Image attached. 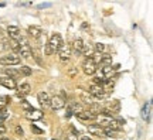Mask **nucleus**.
<instances>
[{
	"instance_id": "obj_1",
	"label": "nucleus",
	"mask_w": 153,
	"mask_h": 140,
	"mask_svg": "<svg viewBox=\"0 0 153 140\" xmlns=\"http://www.w3.org/2000/svg\"><path fill=\"white\" fill-rule=\"evenodd\" d=\"M17 41H19V53H20V55L26 59L30 58L31 57V47H30L28 41L23 37H20Z\"/></svg>"
},
{
	"instance_id": "obj_2",
	"label": "nucleus",
	"mask_w": 153,
	"mask_h": 140,
	"mask_svg": "<svg viewBox=\"0 0 153 140\" xmlns=\"http://www.w3.org/2000/svg\"><path fill=\"white\" fill-rule=\"evenodd\" d=\"M98 70V67L97 64L94 62V58H87L84 61V64H82V71H84V74L85 75H94L95 72Z\"/></svg>"
},
{
	"instance_id": "obj_3",
	"label": "nucleus",
	"mask_w": 153,
	"mask_h": 140,
	"mask_svg": "<svg viewBox=\"0 0 153 140\" xmlns=\"http://www.w3.org/2000/svg\"><path fill=\"white\" fill-rule=\"evenodd\" d=\"M20 57L16 54H10V55H4L0 58V65H7V67H11V65H19L20 64Z\"/></svg>"
},
{
	"instance_id": "obj_4",
	"label": "nucleus",
	"mask_w": 153,
	"mask_h": 140,
	"mask_svg": "<svg viewBox=\"0 0 153 140\" xmlns=\"http://www.w3.org/2000/svg\"><path fill=\"white\" fill-rule=\"evenodd\" d=\"M47 44H48L50 47H51V50L55 53V51H58L60 47L62 45V38H61L60 34H57V33H55V34H53V36L50 37V41Z\"/></svg>"
},
{
	"instance_id": "obj_5",
	"label": "nucleus",
	"mask_w": 153,
	"mask_h": 140,
	"mask_svg": "<svg viewBox=\"0 0 153 140\" xmlns=\"http://www.w3.org/2000/svg\"><path fill=\"white\" fill-rule=\"evenodd\" d=\"M88 93L91 95L92 98H97V99H102V98L105 96V91L102 86L99 85H91L89 86V91H88Z\"/></svg>"
},
{
	"instance_id": "obj_6",
	"label": "nucleus",
	"mask_w": 153,
	"mask_h": 140,
	"mask_svg": "<svg viewBox=\"0 0 153 140\" xmlns=\"http://www.w3.org/2000/svg\"><path fill=\"white\" fill-rule=\"evenodd\" d=\"M50 106L54 109V110H60V109H62L65 106V101L61 96H57V95H55V96L50 98Z\"/></svg>"
},
{
	"instance_id": "obj_7",
	"label": "nucleus",
	"mask_w": 153,
	"mask_h": 140,
	"mask_svg": "<svg viewBox=\"0 0 153 140\" xmlns=\"http://www.w3.org/2000/svg\"><path fill=\"white\" fill-rule=\"evenodd\" d=\"M58 55H60V59L62 62L68 61L70 57H71V47L67 45V44H62L60 47V50H58Z\"/></svg>"
},
{
	"instance_id": "obj_8",
	"label": "nucleus",
	"mask_w": 153,
	"mask_h": 140,
	"mask_svg": "<svg viewBox=\"0 0 153 140\" xmlns=\"http://www.w3.org/2000/svg\"><path fill=\"white\" fill-rule=\"evenodd\" d=\"M88 132H89V135L98 136V137H102V136H105L104 127H102V126H99L98 123L89 124V126H88Z\"/></svg>"
},
{
	"instance_id": "obj_9",
	"label": "nucleus",
	"mask_w": 153,
	"mask_h": 140,
	"mask_svg": "<svg viewBox=\"0 0 153 140\" xmlns=\"http://www.w3.org/2000/svg\"><path fill=\"white\" fill-rule=\"evenodd\" d=\"M7 34H9L10 40H19L20 36H22V31L17 26H9L7 27Z\"/></svg>"
},
{
	"instance_id": "obj_10",
	"label": "nucleus",
	"mask_w": 153,
	"mask_h": 140,
	"mask_svg": "<svg viewBox=\"0 0 153 140\" xmlns=\"http://www.w3.org/2000/svg\"><path fill=\"white\" fill-rule=\"evenodd\" d=\"M38 102H40V105L43 106V108H48L50 106V95L47 93V92H38Z\"/></svg>"
},
{
	"instance_id": "obj_11",
	"label": "nucleus",
	"mask_w": 153,
	"mask_h": 140,
	"mask_svg": "<svg viewBox=\"0 0 153 140\" xmlns=\"http://www.w3.org/2000/svg\"><path fill=\"white\" fill-rule=\"evenodd\" d=\"M26 118L28 120H40V119L43 118V112L38 110V109H31V110L26 112Z\"/></svg>"
},
{
	"instance_id": "obj_12",
	"label": "nucleus",
	"mask_w": 153,
	"mask_h": 140,
	"mask_svg": "<svg viewBox=\"0 0 153 140\" xmlns=\"http://www.w3.org/2000/svg\"><path fill=\"white\" fill-rule=\"evenodd\" d=\"M84 47H85V44H84V41H82V38H76V40H74L72 48H74V53H75L76 55H81L82 54Z\"/></svg>"
},
{
	"instance_id": "obj_13",
	"label": "nucleus",
	"mask_w": 153,
	"mask_h": 140,
	"mask_svg": "<svg viewBox=\"0 0 153 140\" xmlns=\"http://www.w3.org/2000/svg\"><path fill=\"white\" fill-rule=\"evenodd\" d=\"M0 85L6 86L7 89H16L17 88V84L14 79H11V78H7V76H4V78H0Z\"/></svg>"
},
{
	"instance_id": "obj_14",
	"label": "nucleus",
	"mask_w": 153,
	"mask_h": 140,
	"mask_svg": "<svg viewBox=\"0 0 153 140\" xmlns=\"http://www.w3.org/2000/svg\"><path fill=\"white\" fill-rule=\"evenodd\" d=\"M150 106H152V103L146 102L143 105V109H142V118L146 123H150Z\"/></svg>"
},
{
	"instance_id": "obj_15",
	"label": "nucleus",
	"mask_w": 153,
	"mask_h": 140,
	"mask_svg": "<svg viewBox=\"0 0 153 140\" xmlns=\"http://www.w3.org/2000/svg\"><path fill=\"white\" fill-rule=\"evenodd\" d=\"M30 92H31V86L28 85V84H23V85L19 88V91H17V96L23 99L24 96H27Z\"/></svg>"
},
{
	"instance_id": "obj_16",
	"label": "nucleus",
	"mask_w": 153,
	"mask_h": 140,
	"mask_svg": "<svg viewBox=\"0 0 153 140\" xmlns=\"http://www.w3.org/2000/svg\"><path fill=\"white\" fill-rule=\"evenodd\" d=\"M27 33H28V36H31L33 38H40L41 34H43V30L40 27H37V26H30Z\"/></svg>"
},
{
	"instance_id": "obj_17",
	"label": "nucleus",
	"mask_w": 153,
	"mask_h": 140,
	"mask_svg": "<svg viewBox=\"0 0 153 140\" xmlns=\"http://www.w3.org/2000/svg\"><path fill=\"white\" fill-rule=\"evenodd\" d=\"M89 113H92V115H95L97 118H98V115H101V112H102V106L99 105V103H95L94 102L92 105H89L87 109Z\"/></svg>"
},
{
	"instance_id": "obj_18",
	"label": "nucleus",
	"mask_w": 153,
	"mask_h": 140,
	"mask_svg": "<svg viewBox=\"0 0 153 140\" xmlns=\"http://www.w3.org/2000/svg\"><path fill=\"white\" fill-rule=\"evenodd\" d=\"M75 116L79 119V120H94V119H97V116H95V115L89 113L88 110H82L81 113H76Z\"/></svg>"
},
{
	"instance_id": "obj_19",
	"label": "nucleus",
	"mask_w": 153,
	"mask_h": 140,
	"mask_svg": "<svg viewBox=\"0 0 153 140\" xmlns=\"http://www.w3.org/2000/svg\"><path fill=\"white\" fill-rule=\"evenodd\" d=\"M81 101H82V103H85V105H92L94 103V98L88 93L87 91H81Z\"/></svg>"
},
{
	"instance_id": "obj_20",
	"label": "nucleus",
	"mask_w": 153,
	"mask_h": 140,
	"mask_svg": "<svg viewBox=\"0 0 153 140\" xmlns=\"http://www.w3.org/2000/svg\"><path fill=\"white\" fill-rule=\"evenodd\" d=\"M4 74L7 78H11V79H14L16 81L17 78L20 76V74H19V71L17 70H13V68H6L4 70Z\"/></svg>"
},
{
	"instance_id": "obj_21",
	"label": "nucleus",
	"mask_w": 153,
	"mask_h": 140,
	"mask_svg": "<svg viewBox=\"0 0 153 140\" xmlns=\"http://www.w3.org/2000/svg\"><path fill=\"white\" fill-rule=\"evenodd\" d=\"M70 109H71L72 115H76V113H81L82 110H84V108H82V105H81V103H78V102H72L71 105H70Z\"/></svg>"
},
{
	"instance_id": "obj_22",
	"label": "nucleus",
	"mask_w": 153,
	"mask_h": 140,
	"mask_svg": "<svg viewBox=\"0 0 153 140\" xmlns=\"http://www.w3.org/2000/svg\"><path fill=\"white\" fill-rule=\"evenodd\" d=\"M17 71H19V74H20V75H24V76H30L31 74H33L31 68H30V67H27V65H22V67H20Z\"/></svg>"
},
{
	"instance_id": "obj_23",
	"label": "nucleus",
	"mask_w": 153,
	"mask_h": 140,
	"mask_svg": "<svg viewBox=\"0 0 153 140\" xmlns=\"http://www.w3.org/2000/svg\"><path fill=\"white\" fill-rule=\"evenodd\" d=\"M106 108L109 109V110H112V112L116 115V113L119 112V109H120V105H119V102L118 101H112V102H109L108 103V106Z\"/></svg>"
},
{
	"instance_id": "obj_24",
	"label": "nucleus",
	"mask_w": 153,
	"mask_h": 140,
	"mask_svg": "<svg viewBox=\"0 0 153 140\" xmlns=\"http://www.w3.org/2000/svg\"><path fill=\"white\" fill-rule=\"evenodd\" d=\"M104 132H105V136H109V137H119L122 135L119 130H112V129H108V127H104Z\"/></svg>"
},
{
	"instance_id": "obj_25",
	"label": "nucleus",
	"mask_w": 153,
	"mask_h": 140,
	"mask_svg": "<svg viewBox=\"0 0 153 140\" xmlns=\"http://www.w3.org/2000/svg\"><path fill=\"white\" fill-rule=\"evenodd\" d=\"M101 72H102V76H104L105 79H108L106 76H109L112 72H114V70H112V67L111 65H104L102 68H101Z\"/></svg>"
},
{
	"instance_id": "obj_26",
	"label": "nucleus",
	"mask_w": 153,
	"mask_h": 140,
	"mask_svg": "<svg viewBox=\"0 0 153 140\" xmlns=\"http://www.w3.org/2000/svg\"><path fill=\"white\" fill-rule=\"evenodd\" d=\"M112 62V57L108 54H101V61H99V64L101 65H109Z\"/></svg>"
},
{
	"instance_id": "obj_27",
	"label": "nucleus",
	"mask_w": 153,
	"mask_h": 140,
	"mask_svg": "<svg viewBox=\"0 0 153 140\" xmlns=\"http://www.w3.org/2000/svg\"><path fill=\"white\" fill-rule=\"evenodd\" d=\"M31 55H33L34 59L37 61V64H40V65L44 64L43 59H41V54H40V51H38V50H31Z\"/></svg>"
},
{
	"instance_id": "obj_28",
	"label": "nucleus",
	"mask_w": 153,
	"mask_h": 140,
	"mask_svg": "<svg viewBox=\"0 0 153 140\" xmlns=\"http://www.w3.org/2000/svg\"><path fill=\"white\" fill-rule=\"evenodd\" d=\"M82 54L85 55L87 58H94V50L91 48V47L85 45V47H84V51H82Z\"/></svg>"
},
{
	"instance_id": "obj_29",
	"label": "nucleus",
	"mask_w": 153,
	"mask_h": 140,
	"mask_svg": "<svg viewBox=\"0 0 153 140\" xmlns=\"http://www.w3.org/2000/svg\"><path fill=\"white\" fill-rule=\"evenodd\" d=\"M10 98L9 96H4V95H0V106H1V108H4L6 105H9V103H10Z\"/></svg>"
},
{
	"instance_id": "obj_30",
	"label": "nucleus",
	"mask_w": 153,
	"mask_h": 140,
	"mask_svg": "<svg viewBox=\"0 0 153 140\" xmlns=\"http://www.w3.org/2000/svg\"><path fill=\"white\" fill-rule=\"evenodd\" d=\"M9 48L19 51V41L17 40H9Z\"/></svg>"
},
{
	"instance_id": "obj_31",
	"label": "nucleus",
	"mask_w": 153,
	"mask_h": 140,
	"mask_svg": "<svg viewBox=\"0 0 153 140\" xmlns=\"http://www.w3.org/2000/svg\"><path fill=\"white\" fill-rule=\"evenodd\" d=\"M94 48H95V51H97L98 54H102V53L105 51V45H104V44H101V43H97Z\"/></svg>"
},
{
	"instance_id": "obj_32",
	"label": "nucleus",
	"mask_w": 153,
	"mask_h": 140,
	"mask_svg": "<svg viewBox=\"0 0 153 140\" xmlns=\"http://www.w3.org/2000/svg\"><path fill=\"white\" fill-rule=\"evenodd\" d=\"M30 129H31V132H33V133H36V135H43V133H44L43 129L37 127L36 124H31V126H30Z\"/></svg>"
},
{
	"instance_id": "obj_33",
	"label": "nucleus",
	"mask_w": 153,
	"mask_h": 140,
	"mask_svg": "<svg viewBox=\"0 0 153 140\" xmlns=\"http://www.w3.org/2000/svg\"><path fill=\"white\" fill-rule=\"evenodd\" d=\"M22 106H23V109H24L26 112H28V110H31V109H33V106H31L27 101H22Z\"/></svg>"
},
{
	"instance_id": "obj_34",
	"label": "nucleus",
	"mask_w": 153,
	"mask_h": 140,
	"mask_svg": "<svg viewBox=\"0 0 153 140\" xmlns=\"http://www.w3.org/2000/svg\"><path fill=\"white\" fill-rule=\"evenodd\" d=\"M76 67H70V70H68V75H70V78H74V76L76 75Z\"/></svg>"
},
{
	"instance_id": "obj_35",
	"label": "nucleus",
	"mask_w": 153,
	"mask_h": 140,
	"mask_svg": "<svg viewBox=\"0 0 153 140\" xmlns=\"http://www.w3.org/2000/svg\"><path fill=\"white\" fill-rule=\"evenodd\" d=\"M44 54H45V55H51V54H54V51L51 50V47H50L48 44H45V47H44Z\"/></svg>"
},
{
	"instance_id": "obj_36",
	"label": "nucleus",
	"mask_w": 153,
	"mask_h": 140,
	"mask_svg": "<svg viewBox=\"0 0 153 140\" xmlns=\"http://www.w3.org/2000/svg\"><path fill=\"white\" fill-rule=\"evenodd\" d=\"M14 132H16L17 136H24V132H23V129L20 126H16V127H14Z\"/></svg>"
},
{
	"instance_id": "obj_37",
	"label": "nucleus",
	"mask_w": 153,
	"mask_h": 140,
	"mask_svg": "<svg viewBox=\"0 0 153 140\" xmlns=\"http://www.w3.org/2000/svg\"><path fill=\"white\" fill-rule=\"evenodd\" d=\"M70 130H71V135L76 136V137H78V136H79V132H78V130H76L75 127H74V126H71V127H70Z\"/></svg>"
},
{
	"instance_id": "obj_38",
	"label": "nucleus",
	"mask_w": 153,
	"mask_h": 140,
	"mask_svg": "<svg viewBox=\"0 0 153 140\" xmlns=\"http://www.w3.org/2000/svg\"><path fill=\"white\" fill-rule=\"evenodd\" d=\"M67 140H78V137L74 136V135H71V133H68V135H67Z\"/></svg>"
},
{
	"instance_id": "obj_39",
	"label": "nucleus",
	"mask_w": 153,
	"mask_h": 140,
	"mask_svg": "<svg viewBox=\"0 0 153 140\" xmlns=\"http://www.w3.org/2000/svg\"><path fill=\"white\" fill-rule=\"evenodd\" d=\"M71 116H72V112H71V109L68 108V109H67V113H65V118H67V119H70Z\"/></svg>"
},
{
	"instance_id": "obj_40",
	"label": "nucleus",
	"mask_w": 153,
	"mask_h": 140,
	"mask_svg": "<svg viewBox=\"0 0 153 140\" xmlns=\"http://www.w3.org/2000/svg\"><path fill=\"white\" fill-rule=\"evenodd\" d=\"M4 133H6V127L1 124V126H0V135H4Z\"/></svg>"
},
{
	"instance_id": "obj_41",
	"label": "nucleus",
	"mask_w": 153,
	"mask_h": 140,
	"mask_svg": "<svg viewBox=\"0 0 153 140\" xmlns=\"http://www.w3.org/2000/svg\"><path fill=\"white\" fill-rule=\"evenodd\" d=\"M79 140H91V139H89L88 136H81V137H79Z\"/></svg>"
},
{
	"instance_id": "obj_42",
	"label": "nucleus",
	"mask_w": 153,
	"mask_h": 140,
	"mask_svg": "<svg viewBox=\"0 0 153 140\" xmlns=\"http://www.w3.org/2000/svg\"><path fill=\"white\" fill-rule=\"evenodd\" d=\"M3 122H4V118H1V116H0V126L3 124Z\"/></svg>"
},
{
	"instance_id": "obj_43",
	"label": "nucleus",
	"mask_w": 153,
	"mask_h": 140,
	"mask_svg": "<svg viewBox=\"0 0 153 140\" xmlns=\"http://www.w3.org/2000/svg\"><path fill=\"white\" fill-rule=\"evenodd\" d=\"M47 6H50V3H44V4H40V7H47Z\"/></svg>"
},
{
	"instance_id": "obj_44",
	"label": "nucleus",
	"mask_w": 153,
	"mask_h": 140,
	"mask_svg": "<svg viewBox=\"0 0 153 140\" xmlns=\"http://www.w3.org/2000/svg\"><path fill=\"white\" fill-rule=\"evenodd\" d=\"M0 140H10V139H6V137H1V139Z\"/></svg>"
},
{
	"instance_id": "obj_45",
	"label": "nucleus",
	"mask_w": 153,
	"mask_h": 140,
	"mask_svg": "<svg viewBox=\"0 0 153 140\" xmlns=\"http://www.w3.org/2000/svg\"><path fill=\"white\" fill-rule=\"evenodd\" d=\"M37 140H43V139H37Z\"/></svg>"
},
{
	"instance_id": "obj_46",
	"label": "nucleus",
	"mask_w": 153,
	"mask_h": 140,
	"mask_svg": "<svg viewBox=\"0 0 153 140\" xmlns=\"http://www.w3.org/2000/svg\"><path fill=\"white\" fill-rule=\"evenodd\" d=\"M53 140H55V139H53Z\"/></svg>"
}]
</instances>
